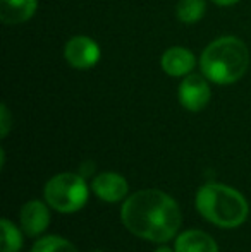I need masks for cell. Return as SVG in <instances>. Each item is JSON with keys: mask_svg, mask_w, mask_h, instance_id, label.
I'll return each instance as SVG.
<instances>
[{"mask_svg": "<svg viewBox=\"0 0 251 252\" xmlns=\"http://www.w3.org/2000/svg\"><path fill=\"white\" fill-rule=\"evenodd\" d=\"M91 190L104 202H119L126 199L129 186H127V180L119 173L102 172L91 182Z\"/></svg>", "mask_w": 251, "mask_h": 252, "instance_id": "8", "label": "cell"}, {"mask_svg": "<svg viewBox=\"0 0 251 252\" xmlns=\"http://www.w3.org/2000/svg\"><path fill=\"white\" fill-rule=\"evenodd\" d=\"M38 10V0H0V19L3 24L28 23Z\"/></svg>", "mask_w": 251, "mask_h": 252, "instance_id": "10", "label": "cell"}, {"mask_svg": "<svg viewBox=\"0 0 251 252\" xmlns=\"http://www.w3.org/2000/svg\"><path fill=\"white\" fill-rule=\"evenodd\" d=\"M250 48L238 36H220L203 48L200 70L210 83L229 86L245 77L250 69Z\"/></svg>", "mask_w": 251, "mask_h": 252, "instance_id": "2", "label": "cell"}, {"mask_svg": "<svg viewBox=\"0 0 251 252\" xmlns=\"http://www.w3.org/2000/svg\"><path fill=\"white\" fill-rule=\"evenodd\" d=\"M21 228L28 237H38L50 225V211L47 204L38 199L28 201L19 213Z\"/></svg>", "mask_w": 251, "mask_h": 252, "instance_id": "7", "label": "cell"}, {"mask_svg": "<svg viewBox=\"0 0 251 252\" xmlns=\"http://www.w3.org/2000/svg\"><path fill=\"white\" fill-rule=\"evenodd\" d=\"M196 209L207 221L220 228H238L250 215L246 197L225 184H207L196 192Z\"/></svg>", "mask_w": 251, "mask_h": 252, "instance_id": "3", "label": "cell"}, {"mask_svg": "<svg viewBox=\"0 0 251 252\" xmlns=\"http://www.w3.org/2000/svg\"><path fill=\"white\" fill-rule=\"evenodd\" d=\"M43 194L50 208L64 215H71L84 208L90 197V187L83 175L64 172L48 180Z\"/></svg>", "mask_w": 251, "mask_h": 252, "instance_id": "4", "label": "cell"}, {"mask_svg": "<svg viewBox=\"0 0 251 252\" xmlns=\"http://www.w3.org/2000/svg\"><path fill=\"white\" fill-rule=\"evenodd\" d=\"M121 220L133 235L155 244L172 240L182 223L176 199L158 189L138 190L124 199Z\"/></svg>", "mask_w": 251, "mask_h": 252, "instance_id": "1", "label": "cell"}, {"mask_svg": "<svg viewBox=\"0 0 251 252\" xmlns=\"http://www.w3.org/2000/svg\"><path fill=\"white\" fill-rule=\"evenodd\" d=\"M0 230H2V242H0V251L2 252H19L23 249V233L14 225L10 220L3 218L0 221Z\"/></svg>", "mask_w": 251, "mask_h": 252, "instance_id": "13", "label": "cell"}, {"mask_svg": "<svg viewBox=\"0 0 251 252\" xmlns=\"http://www.w3.org/2000/svg\"><path fill=\"white\" fill-rule=\"evenodd\" d=\"M212 2L218 7H232V5H236V3L241 2V0H212Z\"/></svg>", "mask_w": 251, "mask_h": 252, "instance_id": "16", "label": "cell"}, {"mask_svg": "<svg viewBox=\"0 0 251 252\" xmlns=\"http://www.w3.org/2000/svg\"><path fill=\"white\" fill-rule=\"evenodd\" d=\"M102 59V48L93 38L77 34L64 45V60L76 70L93 69Z\"/></svg>", "mask_w": 251, "mask_h": 252, "instance_id": "5", "label": "cell"}, {"mask_svg": "<svg viewBox=\"0 0 251 252\" xmlns=\"http://www.w3.org/2000/svg\"><path fill=\"white\" fill-rule=\"evenodd\" d=\"M176 252H218L214 237L201 230H186L176 237Z\"/></svg>", "mask_w": 251, "mask_h": 252, "instance_id": "11", "label": "cell"}, {"mask_svg": "<svg viewBox=\"0 0 251 252\" xmlns=\"http://www.w3.org/2000/svg\"><path fill=\"white\" fill-rule=\"evenodd\" d=\"M155 252H176V251H171L169 247H158V249L155 251Z\"/></svg>", "mask_w": 251, "mask_h": 252, "instance_id": "17", "label": "cell"}, {"mask_svg": "<svg viewBox=\"0 0 251 252\" xmlns=\"http://www.w3.org/2000/svg\"><path fill=\"white\" fill-rule=\"evenodd\" d=\"M31 252H77L71 240L59 235H47L38 239L31 247Z\"/></svg>", "mask_w": 251, "mask_h": 252, "instance_id": "14", "label": "cell"}, {"mask_svg": "<svg viewBox=\"0 0 251 252\" xmlns=\"http://www.w3.org/2000/svg\"><path fill=\"white\" fill-rule=\"evenodd\" d=\"M10 127H12V115H10L7 105H2L0 106V136L5 137Z\"/></svg>", "mask_w": 251, "mask_h": 252, "instance_id": "15", "label": "cell"}, {"mask_svg": "<svg viewBox=\"0 0 251 252\" xmlns=\"http://www.w3.org/2000/svg\"><path fill=\"white\" fill-rule=\"evenodd\" d=\"M178 98L184 110L193 113L201 112L203 108H207L212 98L210 81L203 74L191 72L189 76L182 77L178 90Z\"/></svg>", "mask_w": 251, "mask_h": 252, "instance_id": "6", "label": "cell"}, {"mask_svg": "<svg viewBox=\"0 0 251 252\" xmlns=\"http://www.w3.org/2000/svg\"><path fill=\"white\" fill-rule=\"evenodd\" d=\"M93 252H104V251H93Z\"/></svg>", "mask_w": 251, "mask_h": 252, "instance_id": "18", "label": "cell"}, {"mask_svg": "<svg viewBox=\"0 0 251 252\" xmlns=\"http://www.w3.org/2000/svg\"><path fill=\"white\" fill-rule=\"evenodd\" d=\"M160 67L171 77H186L196 67V57L186 47H171L162 53Z\"/></svg>", "mask_w": 251, "mask_h": 252, "instance_id": "9", "label": "cell"}, {"mask_svg": "<svg viewBox=\"0 0 251 252\" xmlns=\"http://www.w3.org/2000/svg\"><path fill=\"white\" fill-rule=\"evenodd\" d=\"M207 12V0H179L176 17L182 24H196Z\"/></svg>", "mask_w": 251, "mask_h": 252, "instance_id": "12", "label": "cell"}]
</instances>
